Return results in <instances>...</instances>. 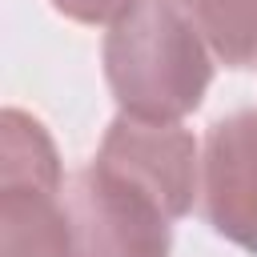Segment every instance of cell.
I'll return each instance as SVG.
<instances>
[{
	"label": "cell",
	"instance_id": "277c9868",
	"mask_svg": "<svg viewBox=\"0 0 257 257\" xmlns=\"http://www.w3.org/2000/svg\"><path fill=\"white\" fill-rule=\"evenodd\" d=\"M201 205L209 225L257 253V112L221 116L201 149Z\"/></svg>",
	"mask_w": 257,
	"mask_h": 257
},
{
	"label": "cell",
	"instance_id": "6da1fadb",
	"mask_svg": "<svg viewBox=\"0 0 257 257\" xmlns=\"http://www.w3.org/2000/svg\"><path fill=\"white\" fill-rule=\"evenodd\" d=\"M104 76L120 112L181 120L209 92V44L169 0H141L128 16L108 24Z\"/></svg>",
	"mask_w": 257,
	"mask_h": 257
},
{
	"label": "cell",
	"instance_id": "7a4b0ae2",
	"mask_svg": "<svg viewBox=\"0 0 257 257\" xmlns=\"http://www.w3.org/2000/svg\"><path fill=\"white\" fill-rule=\"evenodd\" d=\"M68 257H169L173 217L96 161L64 189Z\"/></svg>",
	"mask_w": 257,
	"mask_h": 257
},
{
	"label": "cell",
	"instance_id": "3957f363",
	"mask_svg": "<svg viewBox=\"0 0 257 257\" xmlns=\"http://www.w3.org/2000/svg\"><path fill=\"white\" fill-rule=\"evenodd\" d=\"M96 165L149 193L173 221L193 209L197 197V141L177 120H141L120 112L96 153Z\"/></svg>",
	"mask_w": 257,
	"mask_h": 257
},
{
	"label": "cell",
	"instance_id": "8992f818",
	"mask_svg": "<svg viewBox=\"0 0 257 257\" xmlns=\"http://www.w3.org/2000/svg\"><path fill=\"white\" fill-rule=\"evenodd\" d=\"M137 4L141 0H52L56 12H64L68 20H80V24H116Z\"/></svg>",
	"mask_w": 257,
	"mask_h": 257
},
{
	"label": "cell",
	"instance_id": "5b68a950",
	"mask_svg": "<svg viewBox=\"0 0 257 257\" xmlns=\"http://www.w3.org/2000/svg\"><path fill=\"white\" fill-rule=\"evenodd\" d=\"M229 68L257 64V0H169Z\"/></svg>",
	"mask_w": 257,
	"mask_h": 257
}]
</instances>
